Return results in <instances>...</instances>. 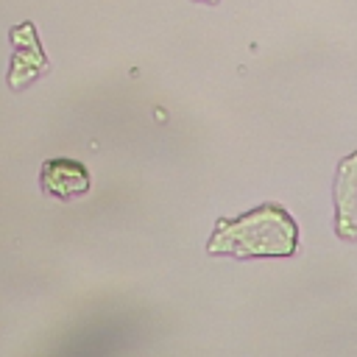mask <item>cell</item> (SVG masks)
<instances>
[{
	"mask_svg": "<svg viewBox=\"0 0 357 357\" xmlns=\"http://www.w3.org/2000/svg\"><path fill=\"white\" fill-rule=\"evenodd\" d=\"M296 223L293 218L273 204L257 206L234 220H218L215 234L206 243L209 254L231 257H290L296 251Z\"/></svg>",
	"mask_w": 357,
	"mask_h": 357,
	"instance_id": "cell-1",
	"label": "cell"
},
{
	"mask_svg": "<svg viewBox=\"0 0 357 357\" xmlns=\"http://www.w3.org/2000/svg\"><path fill=\"white\" fill-rule=\"evenodd\" d=\"M92 187L89 170L75 159H50L42 165V190L59 201L84 195Z\"/></svg>",
	"mask_w": 357,
	"mask_h": 357,
	"instance_id": "cell-2",
	"label": "cell"
},
{
	"mask_svg": "<svg viewBox=\"0 0 357 357\" xmlns=\"http://www.w3.org/2000/svg\"><path fill=\"white\" fill-rule=\"evenodd\" d=\"M337 234L354 240L357 237V156L340 165L337 178Z\"/></svg>",
	"mask_w": 357,
	"mask_h": 357,
	"instance_id": "cell-3",
	"label": "cell"
},
{
	"mask_svg": "<svg viewBox=\"0 0 357 357\" xmlns=\"http://www.w3.org/2000/svg\"><path fill=\"white\" fill-rule=\"evenodd\" d=\"M206 3H215V0H206Z\"/></svg>",
	"mask_w": 357,
	"mask_h": 357,
	"instance_id": "cell-4",
	"label": "cell"
}]
</instances>
